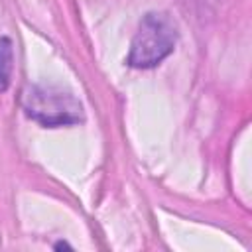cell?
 <instances>
[{
    "label": "cell",
    "instance_id": "obj_1",
    "mask_svg": "<svg viewBox=\"0 0 252 252\" xmlns=\"http://www.w3.org/2000/svg\"><path fill=\"white\" fill-rule=\"evenodd\" d=\"M175 41V22L163 12H150L140 22V28L132 39L128 65L136 69L154 67L173 51Z\"/></svg>",
    "mask_w": 252,
    "mask_h": 252
},
{
    "label": "cell",
    "instance_id": "obj_2",
    "mask_svg": "<svg viewBox=\"0 0 252 252\" xmlns=\"http://www.w3.org/2000/svg\"><path fill=\"white\" fill-rule=\"evenodd\" d=\"M22 106L30 118L43 126H65L83 120L81 102L53 87H28L22 93Z\"/></svg>",
    "mask_w": 252,
    "mask_h": 252
},
{
    "label": "cell",
    "instance_id": "obj_3",
    "mask_svg": "<svg viewBox=\"0 0 252 252\" xmlns=\"http://www.w3.org/2000/svg\"><path fill=\"white\" fill-rule=\"evenodd\" d=\"M12 69H14L12 41L8 37H0V93H4L10 87Z\"/></svg>",
    "mask_w": 252,
    "mask_h": 252
}]
</instances>
